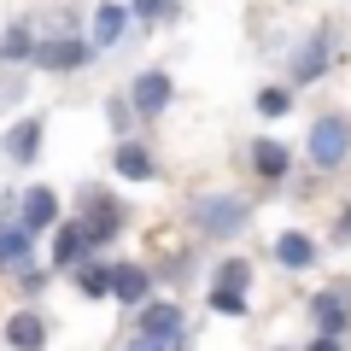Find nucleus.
<instances>
[{
	"label": "nucleus",
	"mask_w": 351,
	"mask_h": 351,
	"mask_svg": "<svg viewBox=\"0 0 351 351\" xmlns=\"http://www.w3.org/2000/svg\"><path fill=\"white\" fill-rule=\"evenodd\" d=\"M193 223L205 228V234H240L246 228V199H234V193H205V199H193Z\"/></svg>",
	"instance_id": "obj_1"
},
{
	"label": "nucleus",
	"mask_w": 351,
	"mask_h": 351,
	"mask_svg": "<svg viewBox=\"0 0 351 351\" xmlns=\"http://www.w3.org/2000/svg\"><path fill=\"white\" fill-rule=\"evenodd\" d=\"M346 152H351V123H346V117H322V123L311 129V158H316V170L346 164Z\"/></svg>",
	"instance_id": "obj_2"
},
{
	"label": "nucleus",
	"mask_w": 351,
	"mask_h": 351,
	"mask_svg": "<svg viewBox=\"0 0 351 351\" xmlns=\"http://www.w3.org/2000/svg\"><path fill=\"white\" fill-rule=\"evenodd\" d=\"M182 339V311L176 304H147L141 311V346H176Z\"/></svg>",
	"instance_id": "obj_3"
},
{
	"label": "nucleus",
	"mask_w": 351,
	"mask_h": 351,
	"mask_svg": "<svg viewBox=\"0 0 351 351\" xmlns=\"http://www.w3.org/2000/svg\"><path fill=\"white\" fill-rule=\"evenodd\" d=\"M316 322H322V334H346V322H351V287H328V293H316Z\"/></svg>",
	"instance_id": "obj_4"
},
{
	"label": "nucleus",
	"mask_w": 351,
	"mask_h": 351,
	"mask_svg": "<svg viewBox=\"0 0 351 351\" xmlns=\"http://www.w3.org/2000/svg\"><path fill=\"white\" fill-rule=\"evenodd\" d=\"M29 59L41 64V71H76V64L88 59L82 41H41V47H29Z\"/></svg>",
	"instance_id": "obj_5"
},
{
	"label": "nucleus",
	"mask_w": 351,
	"mask_h": 351,
	"mask_svg": "<svg viewBox=\"0 0 351 351\" xmlns=\"http://www.w3.org/2000/svg\"><path fill=\"white\" fill-rule=\"evenodd\" d=\"M164 106H170V76H164V71L135 76V112H141V117H158Z\"/></svg>",
	"instance_id": "obj_6"
},
{
	"label": "nucleus",
	"mask_w": 351,
	"mask_h": 351,
	"mask_svg": "<svg viewBox=\"0 0 351 351\" xmlns=\"http://www.w3.org/2000/svg\"><path fill=\"white\" fill-rule=\"evenodd\" d=\"M252 170H258L263 182H281V176L293 170V152L281 147V141H252Z\"/></svg>",
	"instance_id": "obj_7"
},
{
	"label": "nucleus",
	"mask_w": 351,
	"mask_h": 351,
	"mask_svg": "<svg viewBox=\"0 0 351 351\" xmlns=\"http://www.w3.org/2000/svg\"><path fill=\"white\" fill-rule=\"evenodd\" d=\"M59 223V199H53V188H29L24 193V228L36 234V228H53Z\"/></svg>",
	"instance_id": "obj_8"
},
{
	"label": "nucleus",
	"mask_w": 351,
	"mask_h": 351,
	"mask_svg": "<svg viewBox=\"0 0 351 351\" xmlns=\"http://www.w3.org/2000/svg\"><path fill=\"white\" fill-rule=\"evenodd\" d=\"M147 287H152V281H147L141 263H117V269H112V293L123 304H141V299H147Z\"/></svg>",
	"instance_id": "obj_9"
},
{
	"label": "nucleus",
	"mask_w": 351,
	"mask_h": 351,
	"mask_svg": "<svg viewBox=\"0 0 351 351\" xmlns=\"http://www.w3.org/2000/svg\"><path fill=\"white\" fill-rule=\"evenodd\" d=\"M117 176H129V182H152V152L147 147H135V141H123V147H117Z\"/></svg>",
	"instance_id": "obj_10"
},
{
	"label": "nucleus",
	"mask_w": 351,
	"mask_h": 351,
	"mask_svg": "<svg viewBox=\"0 0 351 351\" xmlns=\"http://www.w3.org/2000/svg\"><path fill=\"white\" fill-rule=\"evenodd\" d=\"M88 252V234H82V223H64L59 228V240H53V263L59 269H76V258Z\"/></svg>",
	"instance_id": "obj_11"
},
{
	"label": "nucleus",
	"mask_w": 351,
	"mask_h": 351,
	"mask_svg": "<svg viewBox=\"0 0 351 351\" xmlns=\"http://www.w3.org/2000/svg\"><path fill=\"white\" fill-rule=\"evenodd\" d=\"M276 258L287 263V269H311V263H316V240L311 234H281L276 240Z\"/></svg>",
	"instance_id": "obj_12"
},
{
	"label": "nucleus",
	"mask_w": 351,
	"mask_h": 351,
	"mask_svg": "<svg viewBox=\"0 0 351 351\" xmlns=\"http://www.w3.org/2000/svg\"><path fill=\"white\" fill-rule=\"evenodd\" d=\"M88 205H94V217H88V223H82L88 246H94V240H112V234H117V205H112V199H100V193H94V199H88Z\"/></svg>",
	"instance_id": "obj_13"
},
{
	"label": "nucleus",
	"mask_w": 351,
	"mask_h": 351,
	"mask_svg": "<svg viewBox=\"0 0 351 351\" xmlns=\"http://www.w3.org/2000/svg\"><path fill=\"white\" fill-rule=\"evenodd\" d=\"M6 152H12L18 164H29V158L41 152V123H36V117H29V123H18L12 135H6Z\"/></svg>",
	"instance_id": "obj_14"
},
{
	"label": "nucleus",
	"mask_w": 351,
	"mask_h": 351,
	"mask_svg": "<svg viewBox=\"0 0 351 351\" xmlns=\"http://www.w3.org/2000/svg\"><path fill=\"white\" fill-rule=\"evenodd\" d=\"M6 339H12V346H41V339H47V328H41L36 311H24V316H12V322H6Z\"/></svg>",
	"instance_id": "obj_15"
},
{
	"label": "nucleus",
	"mask_w": 351,
	"mask_h": 351,
	"mask_svg": "<svg viewBox=\"0 0 351 351\" xmlns=\"http://www.w3.org/2000/svg\"><path fill=\"white\" fill-rule=\"evenodd\" d=\"M322 64H328V36H316L311 47L299 53V64H293V76H299V82H316V76H322Z\"/></svg>",
	"instance_id": "obj_16"
},
{
	"label": "nucleus",
	"mask_w": 351,
	"mask_h": 351,
	"mask_svg": "<svg viewBox=\"0 0 351 351\" xmlns=\"http://www.w3.org/2000/svg\"><path fill=\"white\" fill-rule=\"evenodd\" d=\"M24 258H29V228H0V263L12 269Z\"/></svg>",
	"instance_id": "obj_17"
},
{
	"label": "nucleus",
	"mask_w": 351,
	"mask_h": 351,
	"mask_svg": "<svg viewBox=\"0 0 351 351\" xmlns=\"http://www.w3.org/2000/svg\"><path fill=\"white\" fill-rule=\"evenodd\" d=\"M123 24H129L123 6H100V18H94V36H100V47H112V41L123 36Z\"/></svg>",
	"instance_id": "obj_18"
},
{
	"label": "nucleus",
	"mask_w": 351,
	"mask_h": 351,
	"mask_svg": "<svg viewBox=\"0 0 351 351\" xmlns=\"http://www.w3.org/2000/svg\"><path fill=\"white\" fill-rule=\"evenodd\" d=\"M211 311L217 316H240V311H246V293H240V287H211Z\"/></svg>",
	"instance_id": "obj_19"
},
{
	"label": "nucleus",
	"mask_w": 351,
	"mask_h": 351,
	"mask_svg": "<svg viewBox=\"0 0 351 351\" xmlns=\"http://www.w3.org/2000/svg\"><path fill=\"white\" fill-rule=\"evenodd\" d=\"M82 293H88V299H106V293H112V269H106V263L82 269Z\"/></svg>",
	"instance_id": "obj_20"
},
{
	"label": "nucleus",
	"mask_w": 351,
	"mask_h": 351,
	"mask_svg": "<svg viewBox=\"0 0 351 351\" xmlns=\"http://www.w3.org/2000/svg\"><path fill=\"white\" fill-rule=\"evenodd\" d=\"M287 106H293V94H287V88H263V94H258V112H263V117H281Z\"/></svg>",
	"instance_id": "obj_21"
},
{
	"label": "nucleus",
	"mask_w": 351,
	"mask_h": 351,
	"mask_svg": "<svg viewBox=\"0 0 351 351\" xmlns=\"http://www.w3.org/2000/svg\"><path fill=\"white\" fill-rule=\"evenodd\" d=\"M29 47H36V41H29V29H24V24H18L12 36L0 41V59H29Z\"/></svg>",
	"instance_id": "obj_22"
},
{
	"label": "nucleus",
	"mask_w": 351,
	"mask_h": 351,
	"mask_svg": "<svg viewBox=\"0 0 351 351\" xmlns=\"http://www.w3.org/2000/svg\"><path fill=\"white\" fill-rule=\"evenodd\" d=\"M246 281H252V269H246L240 258H228L223 269H217V287H240V293H246Z\"/></svg>",
	"instance_id": "obj_23"
},
{
	"label": "nucleus",
	"mask_w": 351,
	"mask_h": 351,
	"mask_svg": "<svg viewBox=\"0 0 351 351\" xmlns=\"http://www.w3.org/2000/svg\"><path fill=\"white\" fill-rule=\"evenodd\" d=\"M135 12H141V18H152V12H164V0H135Z\"/></svg>",
	"instance_id": "obj_24"
}]
</instances>
